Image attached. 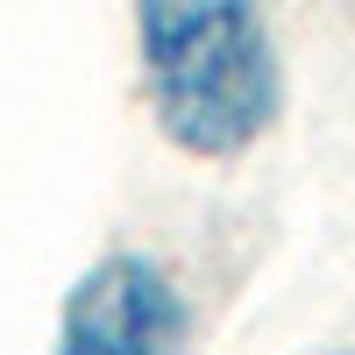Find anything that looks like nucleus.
<instances>
[{
  "instance_id": "obj_1",
  "label": "nucleus",
  "mask_w": 355,
  "mask_h": 355,
  "mask_svg": "<svg viewBox=\"0 0 355 355\" xmlns=\"http://www.w3.org/2000/svg\"><path fill=\"white\" fill-rule=\"evenodd\" d=\"M142 93L171 150L227 164L270 135L284 64L263 0H135Z\"/></svg>"
},
{
  "instance_id": "obj_2",
  "label": "nucleus",
  "mask_w": 355,
  "mask_h": 355,
  "mask_svg": "<svg viewBox=\"0 0 355 355\" xmlns=\"http://www.w3.org/2000/svg\"><path fill=\"white\" fill-rule=\"evenodd\" d=\"M185 348V299L164 263L142 249H114L64 291L57 355H178Z\"/></svg>"
}]
</instances>
